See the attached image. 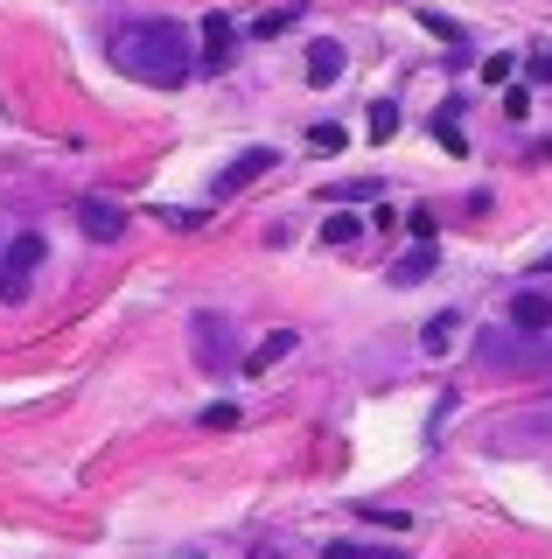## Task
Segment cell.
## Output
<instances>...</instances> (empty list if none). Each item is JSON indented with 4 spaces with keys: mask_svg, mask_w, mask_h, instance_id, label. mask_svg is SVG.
<instances>
[{
    "mask_svg": "<svg viewBox=\"0 0 552 559\" xmlns=\"http://www.w3.org/2000/svg\"><path fill=\"white\" fill-rule=\"evenodd\" d=\"M329 197H336V203H350V197H377V175H357V182H336Z\"/></svg>",
    "mask_w": 552,
    "mask_h": 559,
    "instance_id": "15",
    "label": "cell"
},
{
    "mask_svg": "<svg viewBox=\"0 0 552 559\" xmlns=\"http://www.w3.org/2000/svg\"><path fill=\"white\" fill-rule=\"evenodd\" d=\"M427 273H434V238H420V245L399 259V266H392V287H420Z\"/></svg>",
    "mask_w": 552,
    "mask_h": 559,
    "instance_id": "8",
    "label": "cell"
},
{
    "mask_svg": "<svg viewBox=\"0 0 552 559\" xmlns=\"http://www.w3.org/2000/svg\"><path fill=\"white\" fill-rule=\"evenodd\" d=\"M231 49H238V28H231V14H211L203 22V70H231Z\"/></svg>",
    "mask_w": 552,
    "mask_h": 559,
    "instance_id": "4",
    "label": "cell"
},
{
    "mask_svg": "<svg viewBox=\"0 0 552 559\" xmlns=\"http://www.w3.org/2000/svg\"><path fill=\"white\" fill-rule=\"evenodd\" d=\"M343 70H350L343 43H315V49H308V84H315V92H322V84H336Z\"/></svg>",
    "mask_w": 552,
    "mask_h": 559,
    "instance_id": "7",
    "label": "cell"
},
{
    "mask_svg": "<svg viewBox=\"0 0 552 559\" xmlns=\"http://www.w3.org/2000/svg\"><path fill=\"white\" fill-rule=\"evenodd\" d=\"M322 559H412V552H399V546H357V538H329V546H322Z\"/></svg>",
    "mask_w": 552,
    "mask_h": 559,
    "instance_id": "11",
    "label": "cell"
},
{
    "mask_svg": "<svg viewBox=\"0 0 552 559\" xmlns=\"http://www.w3.org/2000/svg\"><path fill=\"white\" fill-rule=\"evenodd\" d=\"M455 329H461V314H455V308H441V314H434V322H427V329H420V349H427V357H441V349H447V343H455Z\"/></svg>",
    "mask_w": 552,
    "mask_h": 559,
    "instance_id": "10",
    "label": "cell"
},
{
    "mask_svg": "<svg viewBox=\"0 0 552 559\" xmlns=\"http://www.w3.org/2000/svg\"><path fill=\"white\" fill-rule=\"evenodd\" d=\"M112 63L127 70L133 84H154V92H176L189 70H196L189 35L176 22H127V28L112 35Z\"/></svg>",
    "mask_w": 552,
    "mask_h": 559,
    "instance_id": "1",
    "label": "cell"
},
{
    "mask_svg": "<svg viewBox=\"0 0 552 559\" xmlns=\"http://www.w3.org/2000/svg\"><path fill=\"white\" fill-rule=\"evenodd\" d=\"M511 322L525 329V336H539V329H552V301H545V294H517V301H511Z\"/></svg>",
    "mask_w": 552,
    "mask_h": 559,
    "instance_id": "9",
    "label": "cell"
},
{
    "mask_svg": "<svg viewBox=\"0 0 552 559\" xmlns=\"http://www.w3.org/2000/svg\"><path fill=\"white\" fill-rule=\"evenodd\" d=\"M434 133H441V147H447V154H461V127H455V119H447V112L434 119Z\"/></svg>",
    "mask_w": 552,
    "mask_h": 559,
    "instance_id": "17",
    "label": "cell"
},
{
    "mask_svg": "<svg viewBox=\"0 0 552 559\" xmlns=\"http://www.w3.org/2000/svg\"><path fill=\"white\" fill-rule=\"evenodd\" d=\"M77 224H84V238H92V245H119V238H127V210H119V203H77Z\"/></svg>",
    "mask_w": 552,
    "mask_h": 559,
    "instance_id": "3",
    "label": "cell"
},
{
    "mask_svg": "<svg viewBox=\"0 0 552 559\" xmlns=\"http://www.w3.org/2000/svg\"><path fill=\"white\" fill-rule=\"evenodd\" d=\"M266 168H280V154H273V147H245V154H238L231 168H224L217 197H231V189H245V182H259V175H266Z\"/></svg>",
    "mask_w": 552,
    "mask_h": 559,
    "instance_id": "5",
    "label": "cell"
},
{
    "mask_svg": "<svg viewBox=\"0 0 552 559\" xmlns=\"http://www.w3.org/2000/svg\"><path fill=\"white\" fill-rule=\"evenodd\" d=\"M168 224H176V231H203L211 217H203V210H168Z\"/></svg>",
    "mask_w": 552,
    "mask_h": 559,
    "instance_id": "18",
    "label": "cell"
},
{
    "mask_svg": "<svg viewBox=\"0 0 552 559\" xmlns=\"http://www.w3.org/2000/svg\"><path fill=\"white\" fill-rule=\"evenodd\" d=\"M308 140H315V154H343V127H336V119H329V127H315Z\"/></svg>",
    "mask_w": 552,
    "mask_h": 559,
    "instance_id": "16",
    "label": "cell"
},
{
    "mask_svg": "<svg viewBox=\"0 0 552 559\" xmlns=\"http://www.w3.org/2000/svg\"><path fill=\"white\" fill-rule=\"evenodd\" d=\"M49 259V245H43V231H22L8 245V252H0V301H28V280H36V266Z\"/></svg>",
    "mask_w": 552,
    "mask_h": 559,
    "instance_id": "2",
    "label": "cell"
},
{
    "mask_svg": "<svg viewBox=\"0 0 552 559\" xmlns=\"http://www.w3.org/2000/svg\"><path fill=\"white\" fill-rule=\"evenodd\" d=\"M295 22H301V0H287V8L259 14V22H252V35H287V28H295Z\"/></svg>",
    "mask_w": 552,
    "mask_h": 559,
    "instance_id": "12",
    "label": "cell"
},
{
    "mask_svg": "<svg viewBox=\"0 0 552 559\" xmlns=\"http://www.w3.org/2000/svg\"><path fill=\"white\" fill-rule=\"evenodd\" d=\"M392 133H399V105L377 98V105H371V140H392Z\"/></svg>",
    "mask_w": 552,
    "mask_h": 559,
    "instance_id": "14",
    "label": "cell"
},
{
    "mask_svg": "<svg viewBox=\"0 0 552 559\" xmlns=\"http://www.w3.org/2000/svg\"><path fill=\"white\" fill-rule=\"evenodd\" d=\"M322 245H357V217H322Z\"/></svg>",
    "mask_w": 552,
    "mask_h": 559,
    "instance_id": "13",
    "label": "cell"
},
{
    "mask_svg": "<svg viewBox=\"0 0 552 559\" xmlns=\"http://www.w3.org/2000/svg\"><path fill=\"white\" fill-rule=\"evenodd\" d=\"M295 343H301L295 329H273L266 343H252V349H245V378H266V371H273V364H280V357H287Z\"/></svg>",
    "mask_w": 552,
    "mask_h": 559,
    "instance_id": "6",
    "label": "cell"
},
{
    "mask_svg": "<svg viewBox=\"0 0 552 559\" xmlns=\"http://www.w3.org/2000/svg\"><path fill=\"white\" fill-rule=\"evenodd\" d=\"M531 78H545V84H552V57H531Z\"/></svg>",
    "mask_w": 552,
    "mask_h": 559,
    "instance_id": "19",
    "label": "cell"
}]
</instances>
